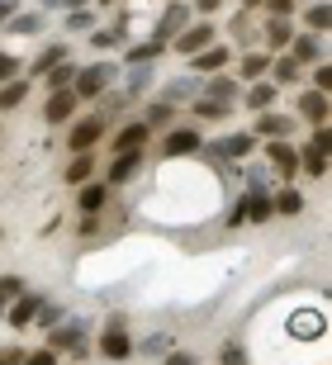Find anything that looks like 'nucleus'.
Masks as SVG:
<instances>
[{
    "label": "nucleus",
    "mask_w": 332,
    "mask_h": 365,
    "mask_svg": "<svg viewBox=\"0 0 332 365\" xmlns=\"http://www.w3.org/2000/svg\"><path fill=\"white\" fill-rule=\"evenodd\" d=\"M14 10H19V5H14V0H0V29H5V19H10Z\"/></svg>",
    "instance_id": "5fc2aeb1"
},
{
    "label": "nucleus",
    "mask_w": 332,
    "mask_h": 365,
    "mask_svg": "<svg viewBox=\"0 0 332 365\" xmlns=\"http://www.w3.org/2000/svg\"><path fill=\"white\" fill-rule=\"evenodd\" d=\"M199 86H204L199 76H181V81H171L166 91H161V105H171V109H176L181 100L190 105V100H199Z\"/></svg>",
    "instance_id": "393cba45"
},
{
    "label": "nucleus",
    "mask_w": 332,
    "mask_h": 365,
    "mask_svg": "<svg viewBox=\"0 0 332 365\" xmlns=\"http://www.w3.org/2000/svg\"><path fill=\"white\" fill-rule=\"evenodd\" d=\"M124 71H129V76H124V95H129V100L147 95L152 81H157V67H152V62H138V67H124Z\"/></svg>",
    "instance_id": "4be33fe9"
},
{
    "label": "nucleus",
    "mask_w": 332,
    "mask_h": 365,
    "mask_svg": "<svg viewBox=\"0 0 332 365\" xmlns=\"http://www.w3.org/2000/svg\"><path fill=\"white\" fill-rule=\"evenodd\" d=\"M299 128V119L294 114H280V109H266V114H256L252 123V138L256 143H285V138Z\"/></svg>",
    "instance_id": "39448f33"
},
{
    "label": "nucleus",
    "mask_w": 332,
    "mask_h": 365,
    "mask_svg": "<svg viewBox=\"0 0 332 365\" xmlns=\"http://www.w3.org/2000/svg\"><path fill=\"white\" fill-rule=\"evenodd\" d=\"M138 351H143V356H166V351H171V337H166V332H152V337H143Z\"/></svg>",
    "instance_id": "a19ab883"
},
{
    "label": "nucleus",
    "mask_w": 332,
    "mask_h": 365,
    "mask_svg": "<svg viewBox=\"0 0 332 365\" xmlns=\"http://www.w3.org/2000/svg\"><path fill=\"white\" fill-rule=\"evenodd\" d=\"M105 133H109V123L100 119V114H81V119H71V128H66V148H71V157L95 152V143Z\"/></svg>",
    "instance_id": "f03ea898"
},
{
    "label": "nucleus",
    "mask_w": 332,
    "mask_h": 365,
    "mask_svg": "<svg viewBox=\"0 0 332 365\" xmlns=\"http://www.w3.org/2000/svg\"><path fill=\"white\" fill-rule=\"evenodd\" d=\"M209 43H218V24H213V19H195L190 29H181V34L171 38V48L181 57H195V53H204Z\"/></svg>",
    "instance_id": "7ed1b4c3"
},
{
    "label": "nucleus",
    "mask_w": 332,
    "mask_h": 365,
    "mask_svg": "<svg viewBox=\"0 0 332 365\" xmlns=\"http://www.w3.org/2000/svg\"><path fill=\"white\" fill-rule=\"evenodd\" d=\"M0 34H14V38H34V34H43V10H14Z\"/></svg>",
    "instance_id": "aec40b11"
},
{
    "label": "nucleus",
    "mask_w": 332,
    "mask_h": 365,
    "mask_svg": "<svg viewBox=\"0 0 332 365\" xmlns=\"http://www.w3.org/2000/svg\"><path fill=\"white\" fill-rule=\"evenodd\" d=\"M66 57H71V48H66V43H48L34 62H24V67H34V76H48V71H53L57 62H66Z\"/></svg>",
    "instance_id": "c85d7f7f"
},
{
    "label": "nucleus",
    "mask_w": 332,
    "mask_h": 365,
    "mask_svg": "<svg viewBox=\"0 0 332 365\" xmlns=\"http://www.w3.org/2000/svg\"><path fill=\"white\" fill-rule=\"evenodd\" d=\"M119 62H91V67H76V81H71V95H76L81 105H95L105 91H114L119 81Z\"/></svg>",
    "instance_id": "f257e3e1"
},
{
    "label": "nucleus",
    "mask_w": 332,
    "mask_h": 365,
    "mask_svg": "<svg viewBox=\"0 0 332 365\" xmlns=\"http://www.w3.org/2000/svg\"><path fill=\"white\" fill-rule=\"evenodd\" d=\"M271 214H280V218H299V214H304V190L285 185L276 200H271Z\"/></svg>",
    "instance_id": "cd10ccee"
},
{
    "label": "nucleus",
    "mask_w": 332,
    "mask_h": 365,
    "mask_svg": "<svg viewBox=\"0 0 332 365\" xmlns=\"http://www.w3.org/2000/svg\"><path fill=\"white\" fill-rule=\"evenodd\" d=\"M0 237H5V228H0Z\"/></svg>",
    "instance_id": "13d9d810"
},
{
    "label": "nucleus",
    "mask_w": 332,
    "mask_h": 365,
    "mask_svg": "<svg viewBox=\"0 0 332 365\" xmlns=\"http://www.w3.org/2000/svg\"><path fill=\"white\" fill-rule=\"evenodd\" d=\"M223 223H228V228H242V204H233V209H228Z\"/></svg>",
    "instance_id": "864d4df0"
},
{
    "label": "nucleus",
    "mask_w": 332,
    "mask_h": 365,
    "mask_svg": "<svg viewBox=\"0 0 332 365\" xmlns=\"http://www.w3.org/2000/svg\"><path fill=\"white\" fill-rule=\"evenodd\" d=\"M147 138H152V128H147L143 119H133V123H124L119 133L109 138V148H114V152H143Z\"/></svg>",
    "instance_id": "6ab92c4d"
},
{
    "label": "nucleus",
    "mask_w": 332,
    "mask_h": 365,
    "mask_svg": "<svg viewBox=\"0 0 332 365\" xmlns=\"http://www.w3.org/2000/svg\"><path fill=\"white\" fill-rule=\"evenodd\" d=\"M266 71H271V53H266V48H252V53L238 57V76H233V81L252 86V81H266Z\"/></svg>",
    "instance_id": "f8f14e48"
},
{
    "label": "nucleus",
    "mask_w": 332,
    "mask_h": 365,
    "mask_svg": "<svg viewBox=\"0 0 332 365\" xmlns=\"http://www.w3.org/2000/svg\"><path fill=\"white\" fill-rule=\"evenodd\" d=\"M161 53H166V43H157V38L133 43V48H124V62H119V67H138V62H157Z\"/></svg>",
    "instance_id": "7c9ffc66"
},
{
    "label": "nucleus",
    "mask_w": 332,
    "mask_h": 365,
    "mask_svg": "<svg viewBox=\"0 0 332 365\" xmlns=\"http://www.w3.org/2000/svg\"><path fill=\"white\" fill-rule=\"evenodd\" d=\"M105 204H109V185H105V180H86V185H81V195H76L81 214H100Z\"/></svg>",
    "instance_id": "b1692460"
},
{
    "label": "nucleus",
    "mask_w": 332,
    "mask_h": 365,
    "mask_svg": "<svg viewBox=\"0 0 332 365\" xmlns=\"http://www.w3.org/2000/svg\"><path fill=\"white\" fill-rule=\"evenodd\" d=\"M91 176H95V157H91V152L71 157V166H66V185H86Z\"/></svg>",
    "instance_id": "f704fd0d"
},
{
    "label": "nucleus",
    "mask_w": 332,
    "mask_h": 365,
    "mask_svg": "<svg viewBox=\"0 0 332 365\" xmlns=\"http://www.w3.org/2000/svg\"><path fill=\"white\" fill-rule=\"evenodd\" d=\"M171 119H176V109L161 105V100H157V105H147V114H143V123L152 128V133H157V128H171Z\"/></svg>",
    "instance_id": "4c0bfd02"
},
{
    "label": "nucleus",
    "mask_w": 332,
    "mask_h": 365,
    "mask_svg": "<svg viewBox=\"0 0 332 365\" xmlns=\"http://www.w3.org/2000/svg\"><path fill=\"white\" fill-rule=\"evenodd\" d=\"M161 365H199V361H195V351H166Z\"/></svg>",
    "instance_id": "8fccbe9b"
},
{
    "label": "nucleus",
    "mask_w": 332,
    "mask_h": 365,
    "mask_svg": "<svg viewBox=\"0 0 332 365\" xmlns=\"http://www.w3.org/2000/svg\"><path fill=\"white\" fill-rule=\"evenodd\" d=\"M91 43H95V48H100V53H114V48H124V43H129V29H124V24L95 29V34H91Z\"/></svg>",
    "instance_id": "72a5a7b5"
},
{
    "label": "nucleus",
    "mask_w": 332,
    "mask_h": 365,
    "mask_svg": "<svg viewBox=\"0 0 332 365\" xmlns=\"http://www.w3.org/2000/svg\"><path fill=\"white\" fill-rule=\"evenodd\" d=\"M213 152H218V162H242V157L256 152V138L252 133H223L213 143Z\"/></svg>",
    "instance_id": "a211bd4d"
},
{
    "label": "nucleus",
    "mask_w": 332,
    "mask_h": 365,
    "mask_svg": "<svg viewBox=\"0 0 332 365\" xmlns=\"http://www.w3.org/2000/svg\"><path fill=\"white\" fill-rule=\"evenodd\" d=\"M190 24H195V14H190L186 0H166V10L157 14V29H152V38L171 48V38L181 34V29H190Z\"/></svg>",
    "instance_id": "20e7f679"
},
{
    "label": "nucleus",
    "mask_w": 332,
    "mask_h": 365,
    "mask_svg": "<svg viewBox=\"0 0 332 365\" xmlns=\"http://www.w3.org/2000/svg\"><path fill=\"white\" fill-rule=\"evenodd\" d=\"M48 346H53V351L81 356L86 351V318H62L57 327H48Z\"/></svg>",
    "instance_id": "0eeeda50"
},
{
    "label": "nucleus",
    "mask_w": 332,
    "mask_h": 365,
    "mask_svg": "<svg viewBox=\"0 0 332 365\" xmlns=\"http://www.w3.org/2000/svg\"><path fill=\"white\" fill-rule=\"evenodd\" d=\"M138 171H143V152H114V162H109V171H105V185L109 190H114V185H129Z\"/></svg>",
    "instance_id": "4468645a"
},
{
    "label": "nucleus",
    "mask_w": 332,
    "mask_h": 365,
    "mask_svg": "<svg viewBox=\"0 0 332 365\" xmlns=\"http://www.w3.org/2000/svg\"><path fill=\"white\" fill-rule=\"evenodd\" d=\"M24 289H29V284L19 280V275H0V318H5V309H10V304L24 294Z\"/></svg>",
    "instance_id": "e433bc0d"
},
{
    "label": "nucleus",
    "mask_w": 332,
    "mask_h": 365,
    "mask_svg": "<svg viewBox=\"0 0 332 365\" xmlns=\"http://www.w3.org/2000/svg\"><path fill=\"white\" fill-rule=\"evenodd\" d=\"M313 148H323V152H332V128H318V133H313Z\"/></svg>",
    "instance_id": "603ef678"
},
{
    "label": "nucleus",
    "mask_w": 332,
    "mask_h": 365,
    "mask_svg": "<svg viewBox=\"0 0 332 365\" xmlns=\"http://www.w3.org/2000/svg\"><path fill=\"white\" fill-rule=\"evenodd\" d=\"M24 365H57L53 346H39V351H24Z\"/></svg>",
    "instance_id": "49530a36"
},
{
    "label": "nucleus",
    "mask_w": 332,
    "mask_h": 365,
    "mask_svg": "<svg viewBox=\"0 0 332 365\" xmlns=\"http://www.w3.org/2000/svg\"><path fill=\"white\" fill-rule=\"evenodd\" d=\"M261 152H266V162L280 171V180H294V176H299V152H294L290 143H266Z\"/></svg>",
    "instance_id": "f3484780"
},
{
    "label": "nucleus",
    "mask_w": 332,
    "mask_h": 365,
    "mask_svg": "<svg viewBox=\"0 0 332 365\" xmlns=\"http://www.w3.org/2000/svg\"><path fill=\"white\" fill-rule=\"evenodd\" d=\"M233 34H238V38H242V43L252 38V14H247V10H242V14H238V19H233Z\"/></svg>",
    "instance_id": "09e8293b"
},
{
    "label": "nucleus",
    "mask_w": 332,
    "mask_h": 365,
    "mask_svg": "<svg viewBox=\"0 0 332 365\" xmlns=\"http://www.w3.org/2000/svg\"><path fill=\"white\" fill-rule=\"evenodd\" d=\"M199 95L204 100H218L223 109H238V100H242V86L228 76V71H218V76H204V86H199Z\"/></svg>",
    "instance_id": "9d476101"
},
{
    "label": "nucleus",
    "mask_w": 332,
    "mask_h": 365,
    "mask_svg": "<svg viewBox=\"0 0 332 365\" xmlns=\"http://www.w3.org/2000/svg\"><path fill=\"white\" fill-rule=\"evenodd\" d=\"M285 53H290L299 67H318V62H323V38H318V34H304V29H299V34L290 38V48H285Z\"/></svg>",
    "instance_id": "ddd939ff"
},
{
    "label": "nucleus",
    "mask_w": 332,
    "mask_h": 365,
    "mask_svg": "<svg viewBox=\"0 0 332 365\" xmlns=\"http://www.w3.org/2000/svg\"><path fill=\"white\" fill-rule=\"evenodd\" d=\"M294 152H299V171H308L313 180H323V176H328V157H332V152L313 148V143H304V148H294Z\"/></svg>",
    "instance_id": "a878e982"
},
{
    "label": "nucleus",
    "mask_w": 332,
    "mask_h": 365,
    "mask_svg": "<svg viewBox=\"0 0 332 365\" xmlns=\"http://www.w3.org/2000/svg\"><path fill=\"white\" fill-rule=\"evenodd\" d=\"M14 76H24V62H19L14 53H0V86L14 81Z\"/></svg>",
    "instance_id": "79ce46f5"
},
{
    "label": "nucleus",
    "mask_w": 332,
    "mask_h": 365,
    "mask_svg": "<svg viewBox=\"0 0 332 365\" xmlns=\"http://www.w3.org/2000/svg\"><path fill=\"white\" fill-rule=\"evenodd\" d=\"M266 218H276L271 214V195H266V190H252V195L242 200V223H266Z\"/></svg>",
    "instance_id": "c756f323"
},
{
    "label": "nucleus",
    "mask_w": 332,
    "mask_h": 365,
    "mask_svg": "<svg viewBox=\"0 0 332 365\" xmlns=\"http://www.w3.org/2000/svg\"><path fill=\"white\" fill-rule=\"evenodd\" d=\"M100 356H105V361H129V356H133V337L124 332V327L100 332Z\"/></svg>",
    "instance_id": "412c9836"
},
{
    "label": "nucleus",
    "mask_w": 332,
    "mask_h": 365,
    "mask_svg": "<svg viewBox=\"0 0 332 365\" xmlns=\"http://www.w3.org/2000/svg\"><path fill=\"white\" fill-rule=\"evenodd\" d=\"M218 365H247V351L238 341H228V346H218Z\"/></svg>",
    "instance_id": "c03bdc74"
},
{
    "label": "nucleus",
    "mask_w": 332,
    "mask_h": 365,
    "mask_svg": "<svg viewBox=\"0 0 332 365\" xmlns=\"http://www.w3.org/2000/svg\"><path fill=\"white\" fill-rule=\"evenodd\" d=\"M266 76H271V86H299V76H304V67H299V62H294L290 53H280V57H271V71H266Z\"/></svg>",
    "instance_id": "5701e85b"
},
{
    "label": "nucleus",
    "mask_w": 332,
    "mask_h": 365,
    "mask_svg": "<svg viewBox=\"0 0 332 365\" xmlns=\"http://www.w3.org/2000/svg\"><path fill=\"white\" fill-rule=\"evenodd\" d=\"M238 5H242L247 14H252V10H261V0H238Z\"/></svg>",
    "instance_id": "6e6d98bb"
},
{
    "label": "nucleus",
    "mask_w": 332,
    "mask_h": 365,
    "mask_svg": "<svg viewBox=\"0 0 332 365\" xmlns=\"http://www.w3.org/2000/svg\"><path fill=\"white\" fill-rule=\"evenodd\" d=\"M276 86H271V81H252V86H247V91H242V105H247V109H256V114H266V109H271V105H276Z\"/></svg>",
    "instance_id": "bb28decb"
},
{
    "label": "nucleus",
    "mask_w": 332,
    "mask_h": 365,
    "mask_svg": "<svg viewBox=\"0 0 332 365\" xmlns=\"http://www.w3.org/2000/svg\"><path fill=\"white\" fill-rule=\"evenodd\" d=\"M62 318H66V313H62V304H43V309H39V318H34V327H43V332H48V327H57Z\"/></svg>",
    "instance_id": "ea45409f"
},
{
    "label": "nucleus",
    "mask_w": 332,
    "mask_h": 365,
    "mask_svg": "<svg viewBox=\"0 0 332 365\" xmlns=\"http://www.w3.org/2000/svg\"><path fill=\"white\" fill-rule=\"evenodd\" d=\"M223 67H233V48H228V43H209L204 53L190 57V71H195V76H218Z\"/></svg>",
    "instance_id": "6e6552de"
},
{
    "label": "nucleus",
    "mask_w": 332,
    "mask_h": 365,
    "mask_svg": "<svg viewBox=\"0 0 332 365\" xmlns=\"http://www.w3.org/2000/svg\"><path fill=\"white\" fill-rule=\"evenodd\" d=\"M266 53L276 57V53H285V48H290V38L294 34H299V24H294V19H276V14H266Z\"/></svg>",
    "instance_id": "dca6fc26"
},
{
    "label": "nucleus",
    "mask_w": 332,
    "mask_h": 365,
    "mask_svg": "<svg viewBox=\"0 0 332 365\" xmlns=\"http://www.w3.org/2000/svg\"><path fill=\"white\" fill-rule=\"evenodd\" d=\"M186 5H190V14H204V19L223 10V0H186Z\"/></svg>",
    "instance_id": "de8ad7c7"
},
{
    "label": "nucleus",
    "mask_w": 332,
    "mask_h": 365,
    "mask_svg": "<svg viewBox=\"0 0 332 365\" xmlns=\"http://www.w3.org/2000/svg\"><path fill=\"white\" fill-rule=\"evenodd\" d=\"M48 304L43 294H34V289H24V294L14 299L10 309H5V318H10V327H34V318H39V309Z\"/></svg>",
    "instance_id": "2eb2a0df"
},
{
    "label": "nucleus",
    "mask_w": 332,
    "mask_h": 365,
    "mask_svg": "<svg viewBox=\"0 0 332 365\" xmlns=\"http://www.w3.org/2000/svg\"><path fill=\"white\" fill-rule=\"evenodd\" d=\"M299 119L304 123H313V128H328V119H332V100L328 95H318V91H299Z\"/></svg>",
    "instance_id": "9b49d317"
},
{
    "label": "nucleus",
    "mask_w": 332,
    "mask_h": 365,
    "mask_svg": "<svg viewBox=\"0 0 332 365\" xmlns=\"http://www.w3.org/2000/svg\"><path fill=\"white\" fill-rule=\"evenodd\" d=\"M299 19H304V34H318V38L332 29V10L323 5V0H313V5H308V10L299 14Z\"/></svg>",
    "instance_id": "473e14b6"
},
{
    "label": "nucleus",
    "mask_w": 332,
    "mask_h": 365,
    "mask_svg": "<svg viewBox=\"0 0 332 365\" xmlns=\"http://www.w3.org/2000/svg\"><path fill=\"white\" fill-rule=\"evenodd\" d=\"M66 29H95V10H66Z\"/></svg>",
    "instance_id": "a18cd8bd"
},
{
    "label": "nucleus",
    "mask_w": 332,
    "mask_h": 365,
    "mask_svg": "<svg viewBox=\"0 0 332 365\" xmlns=\"http://www.w3.org/2000/svg\"><path fill=\"white\" fill-rule=\"evenodd\" d=\"M100 5H105V10H109V5H119V0H100Z\"/></svg>",
    "instance_id": "4d7b16f0"
},
{
    "label": "nucleus",
    "mask_w": 332,
    "mask_h": 365,
    "mask_svg": "<svg viewBox=\"0 0 332 365\" xmlns=\"http://www.w3.org/2000/svg\"><path fill=\"white\" fill-rule=\"evenodd\" d=\"M29 100V76H14V81L0 86V114H10V109H19Z\"/></svg>",
    "instance_id": "2f4dec72"
},
{
    "label": "nucleus",
    "mask_w": 332,
    "mask_h": 365,
    "mask_svg": "<svg viewBox=\"0 0 332 365\" xmlns=\"http://www.w3.org/2000/svg\"><path fill=\"white\" fill-rule=\"evenodd\" d=\"M76 109H81V100L71 91H48V100H43V119L53 123V128H62V123L76 119Z\"/></svg>",
    "instance_id": "1a4fd4ad"
},
{
    "label": "nucleus",
    "mask_w": 332,
    "mask_h": 365,
    "mask_svg": "<svg viewBox=\"0 0 332 365\" xmlns=\"http://www.w3.org/2000/svg\"><path fill=\"white\" fill-rule=\"evenodd\" d=\"M0 365H24V351L19 346H0Z\"/></svg>",
    "instance_id": "3c124183"
},
{
    "label": "nucleus",
    "mask_w": 332,
    "mask_h": 365,
    "mask_svg": "<svg viewBox=\"0 0 332 365\" xmlns=\"http://www.w3.org/2000/svg\"><path fill=\"white\" fill-rule=\"evenodd\" d=\"M199 148H204V133H199L195 123H176L161 138V157H195Z\"/></svg>",
    "instance_id": "423d86ee"
},
{
    "label": "nucleus",
    "mask_w": 332,
    "mask_h": 365,
    "mask_svg": "<svg viewBox=\"0 0 332 365\" xmlns=\"http://www.w3.org/2000/svg\"><path fill=\"white\" fill-rule=\"evenodd\" d=\"M43 81H48V91H71V81H76V62H71V57H66V62H57Z\"/></svg>",
    "instance_id": "c9c22d12"
},
{
    "label": "nucleus",
    "mask_w": 332,
    "mask_h": 365,
    "mask_svg": "<svg viewBox=\"0 0 332 365\" xmlns=\"http://www.w3.org/2000/svg\"><path fill=\"white\" fill-rule=\"evenodd\" d=\"M308 91L332 95V67H328V62H318V67H313V86H308Z\"/></svg>",
    "instance_id": "37998d69"
},
{
    "label": "nucleus",
    "mask_w": 332,
    "mask_h": 365,
    "mask_svg": "<svg viewBox=\"0 0 332 365\" xmlns=\"http://www.w3.org/2000/svg\"><path fill=\"white\" fill-rule=\"evenodd\" d=\"M190 114H195V119H204V123H209V119H223L228 109L218 105V100H204V95H199V100H190Z\"/></svg>",
    "instance_id": "58836bf2"
}]
</instances>
